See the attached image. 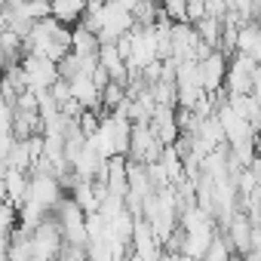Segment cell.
<instances>
[{
  "label": "cell",
  "instance_id": "1",
  "mask_svg": "<svg viewBox=\"0 0 261 261\" xmlns=\"http://www.w3.org/2000/svg\"><path fill=\"white\" fill-rule=\"evenodd\" d=\"M22 46H25V53H34V56H43V59L59 62L62 56L71 53V25H62L53 16L37 19V22H31Z\"/></svg>",
  "mask_w": 261,
  "mask_h": 261
},
{
  "label": "cell",
  "instance_id": "4",
  "mask_svg": "<svg viewBox=\"0 0 261 261\" xmlns=\"http://www.w3.org/2000/svg\"><path fill=\"white\" fill-rule=\"evenodd\" d=\"M163 148H166V145L157 139V133L151 129V123H133V136H129V151H126V157H129V160H139V163L160 160Z\"/></svg>",
  "mask_w": 261,
  "mask_h": 261
},
{
  "label": "cell",
  "instance_id": "12",
  "mask_svg": "<svg viewBox=\"0 0 261 261\" xmlns=\"http://www.w3.org/2000/svg\"><path fill=\"white\" fill-rule=\"evenodd\" d=\"M86 4L89 0H49V16L59 19L62 25H74V22H80Z\"/></svg>",
  "mask_w": 261,
  "mask_h": 261
},
{
  "label": "cell",
  "instance_id": "10",
  "mask_svg": "<svg viewBox=\"0 0 261 261\" xmlns=\"http://www.w3.org/2000/svg\"><path fill=\"white\" fill-rule=\"evenodd\" d=\"M71 83V95L83 105V108H98L101 111V86L92 80V74H77L68 80Z\"/></svg>",
  "mask_w": 261,
  "mask_h": 261
},
{
  "label": "cell",
  "instance_id": "8",
  "mask_svg": "<svg viewBox=\"0 0 261 261\" xmlns=\"http://www.w3.org/2000/svg\"><path fill=\"white\" fill-rule=\"evenodd\" d=\"M151 129L163 145H175V139L181 136L178 120H175V105H157L151 114Z\"/></svg>",
  "mask_w": 261,
  "mask_h": 261
},
{
  "label": "cell",
  "instance_id": "7",
  "mask_svg": "<svg viewBox=\"0 0 261 261\" xmlns=\"http://www.w3.org/2000/svg\"><path fill=\"white\" fill-rule=\"evenodd\" d=\"M200 74H203V89L209 95L224 89V74H227V56L221 49H212L206 59H200Z\"/></svg>",
  "mask_w": 261,
  "mask_h": 261
},
{
  "label": "cell",
  "instance_id": "9",
  "mask_svg": "<svg viewBox=\"0 0 261 261\" xmlns=\"http://www.w3.org/2000/svg\"><path fill=\"white\" fill-rule=\"evenodd\" d=\"M224 233H227V240H230L233 252H237V255H246V252H249V246H252V218H249L246 212H240V209H237V212L227 218Z\"/></svg>",
  "mask_w": 261,
  "mask_h": 261
},
{
  "label": "cell",
  "instance_id": "11",
  "mask_svg": "<svg viewBox=\"0 0 261 261\" xmlns=\"http://www.w3.org/2000/svg\"><path fill=\"white\" fill-rule=\"evenodd\" d=\"M98 65L111 74V80H120L126 86L129 80V68H126V59L120 56L117 43H98Z\"/></svg>",
  "mask_w": 261,
  "mask_h": 261
},
{
  "label": "cell",
  "instance_id": "6",
  "mask_svg": "<svg viewBox=\"0 0 261 261\" xmlns=\"http://www.w3.org/2000/svg\"><path fill=\"white\" fill-rule=\"evenodd\" d=\"M255 68H258L255 56L233 53V59H227V74H224V89H227V95H237V92H252Z\"/></svg>",
  "mask_w": 261,
  "mask_h": 261
},
{
  "label": "cell",
  "instance_id": "17",
  "mask_svg": "<svg viewBox=\"0 0 261 261\" xmlns=\"http://www.w3.org/2000/svg\"><path fill=\"white\" fill-rule=\"evenodd\" d=\"M258 133H261V129H258ZM255 142H258V151H261V139H255Z\"/></svg>",
  "mask_w": 261,
  "mask_h": 261
},
{
  "label": "cell",
  "instance_id": "13",
  "mask_svg": "<svg viewBox=\"0 0 261 261\" xmlns=\"http://www.w3.org/2000/svg\"><path fill=\"white\" fill-rule=\"evenodd\" d=\"M71 49L74 53H98V34L89 31L83 22L71 25Z\"/></svg>",
  "mask_w": 261,
  "mask_h": 261
},
{
  "label": "cell",
  "instance_id": "16",
  "mask_svg": "<svg viewBox=\"0 0 261 261\" xmlns=\"http://www.w3.org/2000/svg\"><path fill=\"white\" fill-rule=\"evenodd\" d=\"M89 4H108V0H89Z\"/></svg>",
  "mask_w": 261,
  "mask_h": 261
},
{
  "label": "cell",
  "instance_id": "15",
  "mask_svg": "<svg viewBox=\"0 0 261 261\" xmlns=\"http://www.w3.org/2000/svg\"><path fill=\"white\" fill-rule=\"evenodd\" d=\"M16 224H19V209L10 200H0V240H10Z\"/></svg>",
  "mask_w": 261,
  "mask_h": 261
},
{
  "label": "cell",
  "instance_id": "14",
  "mask_svg": "<svg viewBox=\"0 0 261 261\" xmlns=\"http://www.w3.org/2000/svg\"><path fill=\"white\" fill-rule=\"evenodd\" d=\"M10 10H13L19 19L37 22V19H46V16H49V0H13Z\"/></svg>",
  "mask_w": 261,
  "mask_h": 261
},
{
  "label": "cell",
  "instance_id": "5",
  "mask_svg": "<svg viewBox=\"0 0 261 261\" xmlns=\"http://www.w3.org/2000/svg\"><path fill=\"white\" fill-rule=\"evenodd\" d=\"M62 249V227L56 221V215H46L34 230H31V258L46 261L53 255H59Z\"/></svg>",
  "mask_w": 261,
  "mask_h": 261
},
{
  "label": "cell",
  "instance_id": "2",
  "mask_svg": "<svg viewBox=\"0 0 261 261\" xmlns=\"http://www.w3.org/2000/svg\"><path fill=\"white\" fill-rule=\"evenodd\" d=\"M62 181L53 175V172H34L31 178H28V194H25V203L28 206H34V209H40L43 215H49V212H56V206L62 203Z\"/></svg>",
  "mask_w": 261,
  "mask_h": 261
},
{
  "label": "cell",
  "instance_id": "3",
  "mask_svg": "<svg viewBox=\"0 0 261 261\" xmlns=\"http://www.w3.org/2000/svg\"><path fill=\"white\" fill-rule=\"evenodd\" d=\"M22 65V74H25V89L31 92H46L56 80H59V65L53 59H43V56H34V53H25V59L19 62Z\"/></svg>",
  "mask_w": 261,
  "mask_h": 261
}]
</instances>
